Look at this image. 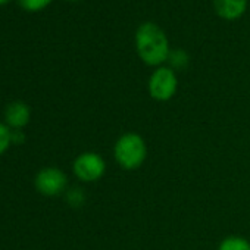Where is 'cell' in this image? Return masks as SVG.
<instances>
[{
	"label": "cell",
	"mask_w": 250,
	"mask_h": 250,
	"mask_svg": "<svg viewBox=\"0 0 250 250\" xmlns=\"http://www.w3.org/2000/svg\"><path fill=\"white\" fill-rule=\"evenodd\" d=\"M30 116H31V110H30L28 104H25L24 102L11 103L5 112V119H6L8 125L17 130L25 127L30 121Z\"/></svg>",
	"instance_id": "obj_6"
},
{
	"label": "cell",
	"mask_w": 250,
	"mask_h": 250,
	"mask_svg": "<svg viewBox=\"0 0 250 250\" xmlns=\"http://www.w3.org/2000/svg\"><path fill=\"white\" fill-rule=\"evenodd\" d=\"M113 158L122 169H139L147 158L145 139L137 133L122 134L113 146Z\"/></svg>",
	"instance_id": "obj_2"
},
{
	"label": "cell",
	"mask_w": 250,
	"mask_h": 250,
	"mask_svg": "<svg viewBox=\"0 0 250 250\" xmlns=\"http://www.w3.org/2000/svg\"><path fill=\"white\" fill-rule=\"evenodd\" d=\"M72 2H75V0H72Z\"/></svg>",
	"instance_id": "obj_14"
},
{
	"label": "cell",
	"mask_w": 250,
	"mask_h": 250,
	"mask_svg": "<svg viewBox=\"0 0 250 250\" xmlns=\"http://www.w3.org/2000/svg\"><path fill=\"white\" fill-rule=\"evenodd\" d=\"M177 87V75L171 68H158L149 80V93L158 102H167L172 99Z\"/></svg>",
	"instance_id": "obj_4"
},
{
	"label": "cell",
	"mask_w": 250,
	"mask_h": 250,
	"mask_svg": "<svg viewBox=\"0 0 250 250\" xmlns=\"http://www.w3.org/2000/svg\"><path fill=\"white\" fill-rule=\"evenodd\" d=\"M72 169L78 180L84 183H94L104 175L106 162L96 152H84L77 156Z\"/></svg>",
	"instance_id": "obj_3"
},
{
	"label": "cell",
	"mask_w": 250,
	"mask_h": 250,
	"mask_svg": "<svg viewBox=\"0 0 250 250\" xmlns=\"http://www.w3.org/2000/svg\"><path fill=\"white\" fill-rule=\"evenodd\" d=\"M218 250H250V243L238 235H229L224 238Z\"/></svg>",
	"instance_id": "obj_8"
},
{
	"label": "cell",
	"mask_w": 250,
	"mask_h": 250,
	"mask_svg": "<svg viewBox=\"0 0 250 250\" xmlns=\"http://www.w3.org/2000/svg\"><path fill=\"white\" fill-rule=\"evenodd\" d=\"M9 0H0V5H5V3H8Z\"/></svg>",
	"instance_id": "obj_13"
},
{
	"label": "cell",
	"mask_w": 250,
	"mask_h": 250,
	"mask_svg": "<svg viewBox=\"0 0 250 250\" xmlns=\"http://www.w3.org/2000/svg\"><path fill=\"white\" fill-rule=\"evenodd\" d=\"M69 202L71 203H75V202H78V203H81L83 200H84V196H83V193L80 191V188H74L71 193H69Z\"/></svg>",
	"instance_id": "obj_12"
},
{
	"label": "cell",
	"mask_w": 250,
	"mask_h": 250,
	"mask_svg": "<svg viewBox=\"0 0 250 250\" xmlns=\"http://www.w3.org/2000/svg\"><path fill=\"white\" fill-rule=\"evenodd\" d=\"M168 59L171 61V65H172V66H175V68H178V69L184 68V66L187 65V61H188L187 55H186L183 50L169 52V56H168Z\"/></svg>",
	"instance_id": "obj_11"
},
{
	"label": "cell",
	"mask_w": 250,
	"mask_h": 250,
	"mask_svg": "<svg viewBox=\"0 0 250 250\" xmlns=\"http://www.w3.org/2000/svg\"><path fill=\"white\" fill-rule=\"evenodd\" d=\"M52 0H18V3L21 8H24L25 11H30V12H37V11H42L44 9Z\"/></svg>",
	"instance_id": "obj_10"
},
{
	"label": "cell",
	"mask_w": 250,
	"mask_h": 250,
	"mask_svg": "<svg viewBox=\"0 0 250 250\" xmlns=\"http://www.w3.org/2000/svg\"><path fill=\"white\" fill-rule=\"evenodd\" d=\"M215 11L224 20L238 18L247 5V0H213Z\"/></svg>",
	"instance_id": "obj_7"
},
{
	"label": "cell",
	"mask_w": 250,
	"mask_h": 250,
	"mask_svg": "<svg viewBox=\"0 0 250 250\" xmlns=\"http://www.w3.org/2000/svg\"><path fill=\"white\" fill-rule=\"evenodd\" d=\"M136 42L139 56L147 65H161L169 56L168 39L165 33L152 22L139 27Z\"/></svg>",
	"instance_id": "obj_1"
},
{
	"label": "cell",
	"mask_w": 250,
	"mask_h": 250,
	"mask_svg": "<svg viewBox=\"0 0 250 250\" xmlns=\"http://www.w3.org/2000/svg\"><path fill=\"white\" fill-rule=\"evenodd\" d=\"M12 143V131L8 125L0 122V155H3Z\"/></svg>",
	"instance_id": "obj_9"
},
{
	"label": "cell",
	"mask_w": 250,
	"mask_h": 250,
	"mask_svg": "<svg viewBox=\"0 0 250 250\" xmlns=\"http://www.w3.org/2000/svg\"><path fill=\"white\" fill-rule=\"evenodd\" d=\"M68 186V177L58 168H44L36 177V187L44 196H58Z\"/></svg>",
	"instance_id": "obj_5"
}]
</instances>
